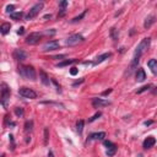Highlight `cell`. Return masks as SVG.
I'll return each mask as SVG.
<instances>
[{"label": "cell", "mask_w": 157, "mask_h": 157, "mask_svg": "<svg viewBox=\"0 0 157 157\" xmlns=\"http://www.w3.org/2000/svg\"><path fill=\"white\" fill-rule=\"evenodd\" d=\"M19 74L26 80H31V81L36 80V70L33 69V66L21 65V66H19Z\"/></svg>", "instance_id": "1"}, {"label": "cell", "mask_w": 157, "mask_h": 157, "mask_svg": "<svg viewBox=\"0 0 157 157\" xmlns=\"http://www.w3.org/2000/svg\"><path fill=\"white\" fill-rule=\"evenodd\" d=\"M151 46V38L150 37H147V38H144L142 41L139 43V46L136 47L135 49V53H134V58H137V59H140L141 58V55L150 48Z\"/></svg>", "instance_id": "2"}, {"label": "cell", "mask_w": 157, "mask_h": 157, "mask_svg": "<svg viewBox=\"0 0 157 157\" xmlns=\"http://www.w3.org/2000/svg\"><path fill=\"white\" fill-rule=\"evenodd\" d=\"M43 7H44V4H43V3H37L36 5H33V6L30 9L28 14L26 15V20H32V19H34L37 15L39 14V11H41Z\"/></svg>", "instance_id": "3"}, {"label": "cell", "mask_w": 157, "mask_h": 157, "mask_svg": "<svg viewBox=\"0 0 157 157\" xmlns=\"http://www.w3.org/2000/svg\"><path fill=\"white\" fill-rule=\"evenodd\" d=\"M19 95L21 97H23V98H30V99H34V98H37V93L34 92L32 89H30V87H25V86H22L19 89Z\"/></svg>", "instance_id": "4"}, {"label": "cell", "mask_w": 157, "mask_h": 157, "mask_svg": "<svg viewBox=\"0 0 157 157\" xmlns=\"http://www.w3.org/2000/svg\"><path fill=\"white\" fill-rule=\"evenodd\" d=\"M83 41H85L83 36L77 33V34H73V36H70L68 39L65 41V44L69 46V47H74V46H77V44L82 43Z\"/></svg>", "instance_id": "5"}, {"label": "cell", "mask_w": 157, "mask_h": 157, "mask_svg": "<svg viewBox=\"0 0 157 157\" xmlns=\"http://www.w3.org/2000/svg\"><path fill=\"white\" fill-rule=\"evenodd\" d=\"M10 93H11L10 87L7 86L5 82H3L1 83V104L4 107H6V102H7V99L10 98Z\"/></svg>", "instance_id": "6"}, {"label": "cell", "mask_w": 157, "mask_h": 157, "mask_svg": "<svg viewBox=\"0 0 157 157\" xmlns=\"http://www.w3.org/2000/svg\"><path fill=\"white\" fill-rule=\"evenodd\" d=\"M42 38V33H38V32H33V33H30V36H27L26 38V43L27 44H37L38 42L41 41Z\"/></svg>", "instance_id": "7"}, {"label": "cell", "mask_w": 157, "mask_h": 157, "mask_svg": "<svg viewBox=\"0 0 157 157\" xmlns=\"http://www.w3.org/2000/svg\"><path fill=\"white\" fill-rule=\"evenodd\" d=\"M12 56H14V59L19 60V62H23L25 59H27V53L23 52L22 49H15Z\"/></svg>", "instance_id": "8"}, {"label": "cell", "mask_w": 157, "mask_h": 157, "mask_svg": "<svg viewBox=\"0 0 157 157\" xmlns=\"http://www.w3.org/2000/svg\"><path fill=\"white\" fill-rule=\"evenodd\" d=\"M59 42L58 41H49L47 42L44 46H43V50L44 52H50V50H55V49H58L59 48Z\"/></svg>", "instance_id": "9"}, {"label": "cell", "mask_w": 157, "mask_h": 157, "mask_svg": "<svg viewBox=\"0 0 157 157\" xmlns=\"http://www.w3.org/2000/svg\"><path fill=\"white\" fill-rule=\"evenodd\" d=\"M110 102L109 101H104L102 98H93L92 99V106L95 108H99V107H106V106H109Z\"/></svg>", "instance_id": "10"}, {"label": "cell", "mask_w": 157, "mask_h": 157, "mask_svg": "<svg viewBox=\"0 0 157 157\" xmlns=\"http://www.w3.org/2000/svg\"><path fill=\"white\" fill-rule=\"evenodd\" d=\"M139 62H140V59H137V58H134L133 59V62L130 63L129 68H128V71H126V75L130 76L135 70L137 69V64H139Z\"/></svg>", "instance_id": "11"}, {"label": "cell", "mask_w": 157, "mask_h": 157, "mask_svg": "<svg viewBox=\"0 0 157 157\" xmlns=\"http://www.w3.org/2000/svg\"><path fill=\"white\" fill-rule=\"evenodd\" d=\"M156 144V139L153 136H147L146 139H145V141H144V144H142V147L144 149H151L153 145Z\"/></svg>", "instance_id": "12"}, {"label": "cell", "mask_w": 157, "mask_h": 157, "mask_svg": "<svg viewBox=\"0 0 157 157\" xmlns=\"http://www.w3.org/2000/svg\"><path fill=\"white\" fill-rule=\"evenodd\" d=\"M156 21V16L155 15H149L146 19H145V22H144V28H150Z\"/></svg>", "instance_id": "13"}, {"label": "cell", "mask_w": 157, "mask_h": 157, "mask_svg": "<svg viewBox=\"0 0 157 157\" xmlns=\"http://www.w3.org/2000/svg\"><path fill=\"white\" fill-rule=\"evenodd\" d=\"M66 6H68V1H62L59 4V14H58V19L60 17H64L65 16V12H66Z\"/></svg>", "instance_id": "14"}, {"label": "cell", "mask_w": 157, "mask_h": 157, "mask_svg": "<svg viewBox=\"0 0 157 157\" xmlns=\"http://www.w3.org/2000/svg\"><path fill=\"white\" fill-rule=\"evenodd\" d=\"M110 56H112V53H104V54L97 56V59L93 62V65H98V64H101V63H103L104 60H107V59L110 58Z\"/></svg>", "instance_id": "15"}, {"label": "cell", "mask_w": 157, "mask_h": 157, "mask_svg": "<svg viewBox=\"0 0 157 157\" xmlns=\"http://www.w3.org/2000/svg\"><path fill=\"white\" fill-rule=\"evenodd\" d=\"M147 65H149L150 70L152 71V74H153V75H157V60L156 59H150V60L147 62Z\"/></svg>", "instance_id": "16"}, {"label": "cell", "mask_w": 157, "mask_h": 157, "mask_svg": "<svg viewBox=\"0 0 157 157\" xmlns=\"http://www.w3.org/2000/svg\"><path fill=\"white\" fill-rule=\"evenodd\" d=\"M39 76H41L42 83H43L44 86H49V85H50V80H49L48 75L44 73V71H43V70H41V71H39Z\"/></svg>", "instance_id": "17"}, {"label": "cell", "mask_w": 157, "mask_h": 157, "mask_svg": "<svg viewBox=\"0 0 157 157\" xmlns=\"http://www.w3.org/2000/svg\"><path fill=\"white\" fill-rule=\"evenodd\" d=\"M106 137V133L104 131H99V133H95L89 137V140H104Z\"/></svg>", "instance_id": "18"}, {"label": "cell", "mask_w": 157, "mask_h": 157, "mask_svg": "<svg viewBox=\"0 0 157 157\" xmlns=\"http://www.w3.org/2000/svg\"><path fill=\"white\" fill-rule=\"evenodd\" d=\"M145 79H146V74H145V70L140 68V69H139V70L136 71V81L142 82Z\"/></svg>", "instance_id": "19"}, {"label": "cell", "mask_w": 157, "mask_h": 157, "mask_svg": "<svg viewBox=\"0 0 157 157\" xmlns=\"http://www.w3.org/2000/svg\"><path fill=\"white\" fill-rule=\"evenodd\" d=\"M10 28H11V25L10 23H7V22H5V23H3L1 26H0V33L1 34H7L9 33V31H10Z\"/></svg>", "instance_id": "20"}, {"label": "cell", "mask_w": 157, "mask_h": 157, "mask_svg": "<svg viewBox=\"0 0 157 157\" xmlns=\"http://www.w3.org/2000/svg\"><path fill=\"white\" fill-rule=\"evenodd\" d=\"M75 63H77V59H68V60H64V62L59 63L56 66H58V68H64V66H68V65L75 64Z\"/></svg>", "instance_id": "21"}, {"label": "cell", "mask_w": 157, "mask_h": 157, "mask_svg": "<svg viewBox=\"0 0 157 157\" xmlns=\"http://www.w3.org/2000/svg\"><path fill=\"white\" fill-rule=\"evenodd\" d=\"M10 17H11L12 20L19 21V20H21V19L23 17V12H22V11H17V12H14V14L10 15Z\"/></svg>", "instance_id": "22"}, {"label": "cell", "mask_w": 157, "mask_h": 157, "mask_svg": "<svg viewBox=\"0 0 157 157\" xmlns=\"http://www.w3.org/2000/svg\"><path fill=\"white\" fill-rule=\"evenodd\" d=\"M86 12H87V10H85L82 14H80L79 16H76V17H74L73 20H71V23H76V22H79V21H81L83 17H85V15H86Z\"/></svg>", "instance_id": "23"}, {"label": "cell", "mask_w": 157, "mask_h": 157, "mask_svg": "<svg viewBox=\"0 0 157 157\" xmlns=\"http://www.w3.org/2000/svg\"><path fill=\"white\" fill-rule=\"evenodd\" d=\"M83 120H79L77 123H76V130H77V133L81 135L82 134V130H83Z\"/></svg>", "instance_id": "24"}, {"label": "cell", "mask_w": 157, "mask_h": 157, "mask_svg": "<svg viewBox=\"0 0 157 157\" xmlns=\"http://www.w3.org/2000/svg\"><path fill=\"white\" fill-rule=\"evenodd\" d=\"M110 37H112L113 41H117V39H118V30H117L116 27L110 28Z\"/></svg>", "instance_id": "25"}, {"label": "cell", "mask_w": 157, "mask_h": 157, "mask_svg": "<svg viewBox=\"0 0 157 157\" xmlns=\"http://www.w3.org/2000/svg\"><path fill=\"white\" fill-rule=\"evenodd\" d=\"M32 126H33V122H32V120H27V122L25 123V131H26V133L31 131V130H32Z\"/></svg>", "instance_id": "26"}, {"label": "cell", "mask_w": 157, "mask_h": 157, "mask_svg": "<svg viewBox=\"0 0 157 157\" xmlns=\"http://www.w3.org/2000/svg\"><path fill=\"white\" fill-rule=\"evenodd\" d=\"M116 152H117V146H114V147H112V149H108L107 150V156L108 157H113L114 155H116Z\"/></svg>", "instance_id": "27"}, {"label": "cell", "mask_w": 157, "mask_h": 157, "mask_svg": "<svg viewBox=\"0 0 157 157\" xmlns=\"http://www.w3.org/2000/svg\"><path fill=\"white\" fill-rule=\"evenodd\" d=\"M103 145L107 147V150H108V149H112V147H114V146H116V145L112 142V141H109V140H104V141H103Z\"/></svg>", "instance_id": "28"}, {"label": "cell", "mask_w": 157, "mask_h": 157, "mask_svg": "<svg viewBox=\"0 0 157 157\" xmlns=\"http://www.w3.org/2000/svg\"><path fill=\"white\" fill-rule=\"evenodd\" d=\"M101 116H102V113H101V112H97V113H96L95 116H93V117H91V118L89 119V123H92V122H95L96 119H98V118H99Z\"/></svg>", "instance_id": "29"}, {"label": "cell", "mask_w": 157, "mask_h": 157, "mask_svg": "<svg viewBox=\"0 0 157 157\" xmlns=\"http://www.w3.org/2000/svg\"><path fill=\"white\" fill-rule=\"evenodd\" d=\"M151 85H145V86H142L141 89L137 90V95H140V93H142V92H145V91H147V90H150Z\"/></svg>", "instance_id": "30"}, {"label": "cell", "mask_w": 157, "mask_h": 157, "mask_svg": "<svg viewBox=\"0 0 157 157\" xmlns=\"http://www.w3.org/2000/svg\"><path fill=\"white\" fill-rule=\"evenodd\" d=\"M15 114H16L17 117H23V109L20 108V107L15 108Z\"/></svg>", "instance_id": "31"}, {"label": "cell", "mask_w": 157, "mask_h": 157, "mask_svg": "<svg viewBox=\"0 0 157 157\" xmlns=\"http://www.w3.org/2000/svg\"><path fill=\"white\" fill-rule=\"evenodd\" d=\"M48 139H49V130H48V128H46L44 129V145L48 144Z\"/></svg>", "instance_id": "32"}, {"label": "cell", "mask_w": 157, "mask_h": 157, "mask_svg": "<svg viewBox=\"0 0 157 157\" xmlns=\"http://www.w3.org/2000/svg\"><path fill=\"white\" fill-rule=\"evenodd\" d=\"M14 10H15V5H7L6 6V12L7 14H14Z\"/></svg>", "instance_id": "33"}, {"label": "cell", "mask_w": 157, "mask_h": 157, "mask_svg": "<svg viewBox=\"0 0 157 157\" xmlns=\"http://www.w3.org/2000/svg\"><path fill=\"white\" fill-rule=\"evenodd\" d=\"M9 137H10V142H11V150H15V141H14V136L10 134L9 135Z\"/></svg>", "instance_id": "34"}, {"label": "cell", "mask_w": 157, "mask_h": 157, "mask_svg": "<svg viewBox=\"0 0 157 157\" xmlns=\"http://www.w3.org/2000/svg\"><path fill=\"white\" fill-rule=\"evenodd\" d=\"M77 73H79V69H76V68H71V69H70V74H71L73 76L77 75Z\"/></svg>", "instance_id": "35"}, {"label": "cell", "mask_w": 157, "mask_h": 157, "mask_svg": "<svg viewBox=\"0 0 157 157\" xmlns=\"http://www.w3.org/2000/svg\"><path fill=\"white\" fill-rule=\"evenodd\" d=\"M52 82H53V83H54V85H55V87H56V91H58V92H60V86L58 85V82L55 81L54 79H52Z\"/></svg>", "instance_id": "36"}, {"label": "cell", "mask_w": 157, "mask_h": 157, "mask_svg": "<svg viewBox=\"0 0 157 157\" xmlns=\"http://www.w3.org/2000/svg\"><path fill=\"white\" fill-rule=\"evenodd\" d=\"M25 33V28L23 27H21V28H19V31H17V34H20V36H22V34Z\"/></svg>", "instance_id": "37"}, {"label": "cell", "mask_w": 157, "mask_h": 157, "mask_svg": "<svg viewBox=\"0 0 157 157\" xmlns=\"http://www.w3.org/2000/svg\"><path fill=\"white\" fill-rule=\"evenodd\" d=\"M83 81H85L83 79H81L80 81H75V82H74V83H73V86H77V85H80V83H82V82H83Z\"/></svg>", "instance_id": "38"}, {"label": "cell", "mask_w": 157, "mask_h": 157, "mask_svg": "<svg viewBox=\"0 0 157 157\" xmlns=\"http://www.w3.org/2000/svg\"><path fill=\"white\" fill-rule=\"evenodd\" d=\"M110 92H112V89H109V90H107V91H104V92H102V96H107V95H109Z\"/></svg>", "instance_id": "39"}, {"label": "cell", "mask_w": 157, "mask_h": 157, "mask_svg": "<svg viewBox=\"0 0 157 157\" xmlns=\"http://www.w3.org/2000/svg\"><path fill=\"white\" fill-rule=\"evenodd\" d=\"M63 58H65V55H55V56H53V59H63Z\"/></svg>", "instance_id": "40"}, {"label": "cell", "mask_w": 157, "mask_h": 157, "mask_svg": "<svg viewBox=\"0 0 157 157\" xmlns=\"http://www.w3.org/2000/svg\"><path fill=\"white\" fill-rule=\"evenodd\" d=\"M153 123V120H146V122H145V125H146V126H149V125H151V124Z\"/></svg>", "instance_id": "41"}, {"label": "cell", "mask_w": 157, "mask_h": 157, "mask_svg": "<svg viewBox=\"0 0 157 157\" xmlns=\"http://www.w3.org/2000/svg\"><path fill=\"white\" fill-rule=\"evenodd\" d=\"M50 17H52V15L47 14V15H44V17H43V19H44V20H48V19H50Z\"/></svg>", "instance_id": "42"}, {"label": "cell", "mask_w": 157, "mask_h": 157, "mask_svg": "<svg viewBox=\"0 0 157 157\" xmlns=\"http://www.w3.org/2000/svg\"><path fill=\"white\" fill-rule=\"evenodd\" d=\"M48 157H54V155H53V152H52V151H49V153H48Z\"/></svg>", "instance_id": "43"}, {"label": "cell", "mask_w": 157, "mask_h": 157, "mask_svg": "<svg viewBox=\"0 0 157 157\" xmlns=\"http://www.w3.org/2000/svg\"><path fill=\"white\" fill-rule=\"evenodd\" d=\"M153 93H157V87H155V90H153Z\"/></svg>", "instance_id": "44"}]
</instances>
